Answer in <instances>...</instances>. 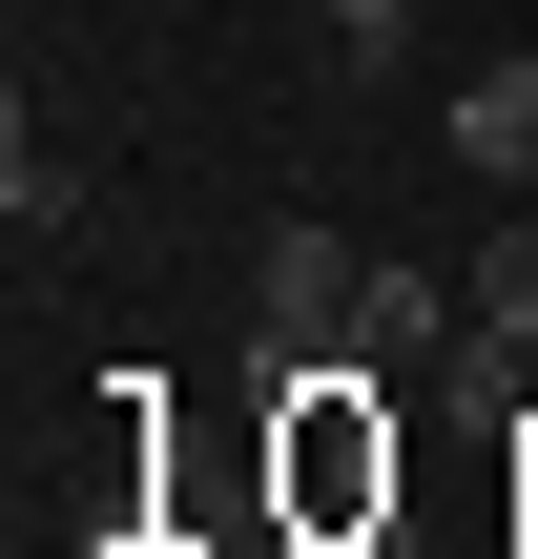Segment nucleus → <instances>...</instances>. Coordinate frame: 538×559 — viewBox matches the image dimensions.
Wrapping results in <instances>:
<instances>
[{"mask_svg": "<svg viewBox=\"0 0 538 559\" xmlns=\"http://www.w3.org/2000/svg\"><path fill=\"white\" fill-rule=\"evenodd\" d=\"M456 332H477V270H415V249H373V270H352V353H373L394 394H435V373H456Z\"/></svg>", "mask_w": 538, "mask_h": 559, "instance_id": "7ed1b4c3", "label": "nucleus"}, {"mask_svg": "<svg viewBox=\"0 0 538 559\" xmlns=\"http://www.w3.org/2000/svg\"><path fill=\"white\" fill-rule=\"evenodd\" d=\"M311 353H352V228H270V270H249V394Z\"/></svg>", "mask_w": 538, "mask_h": 559, "instance_id": "f03ea898", "label": "nucleus"}, {"mask_svg": "<svg viewBox=\"0 0 538 559\" xmlns=\"http://www.w3.org/2000/svg\"><path fill=\"white\" fill-rule=\"evenodd\" d=\"M0 207H21V228H83V166H62V145H41V104H21V124H0Z\"/></svg>", "mask_w": 538, "mask_h": 559, "instance_id": "423d86ee", "label": "nucleus"}, {"mask_svg": "<svg viewBox=\"0 0 538 559\" xmlns=\"http://www.w3.org/2000/svg\"><path fill=\"white\" fill-rule=\"evenodd\" d=\"M456 166L477 187H538V62H477L456 83Z\"/></svg>", "mask_w": 538, "mask_h": 559, "instance_id": "20e7f679", "label": "nucleus"}, {"mask_svg": "<svg viewBox=\"0 0 538 559\" xmlns=\"http://www.w3.org/2000/svg\"><path fill=\"white\" fill-rule=\"evenodd\" d=\"M311 21H332V41H394V21H415V0H311Z\"/></svg>", "mask_w": 538, "mask_h": 559, "instance_id": "0eeeda50", "label": "nucleus"}, {"mask_svg": "<svg viewBox=\"0 0 538 559\" xmlns=\"http://www.w3.org/2000/svg\"><path fill=\"white\" fill-rule=\"evenodd\" d=\"M477 353H538V207L477 249Z\"/></svg>", "mask_w": 538, "mask_h": 559, "instance_id": "39448f33", "label": "nucleus"}, {"mask_svg": "<svg viewBox=\"0 0 538 559\" xmlns=\"http://www.w3.org/2000/svg\"><path fill=\"white\" fill-rule=\"evenodd\" d=\"M518 559H538V415H518Z\"/></svg>", "mask_w": 538, "mask_h": 559, "instance_id": "6e6552de", "label": "nucleus"}, {"mask_svg": "<svg viewBox=\"0 0 538 559\" xmlns=\"http://www.w3.org/2000/svg\"><path fill=\"white\" fill-rule=\"evenodd\" d=\"M394 498H415V415H394V373H373V353L270 373V519H290L311 559H373Z\"/></svg>", "mask_w": 538, "mask_h": 559, "instance_id": "f257e3e1", "label": "nucleus"}]
</instances>
